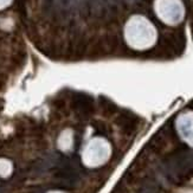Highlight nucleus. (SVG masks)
Returning a JSON list of instances; mask_svg holds the SVG:
<instances>
[{
  "label": "nucleus",
  "instance_id": "nucleus-1",
  "mask_svg": "<svg viewBox=\"0 0 193 193\" xmlns=\"http://www.w3.org/2000/svg\"><path fill=\"white\" fill-rule=\"evenodd\" d=\"M155 30L153 25L142 17H134L126 26V38L135 49H146L155 41Z\"/></svg>",
  "mask_w": 193,
  "mask_h": 193
},
{
  "label": "nucleus",
  "instance_id": "nucleus-2",
  "mask_svg": "<svg viewBox=\"0 0 193 193\" xmlns=\"http://www.w3.org/2000/svg\"><path fill=\"white\" fill-rule=\"evenodd\" d=\"M155 9L159 17L167 24H176L182 18L184 10L179 0H156Z\"/></svg>",
  "mask_w": 193,
  "mask_h": 193
},
{
  "label": "nucleus",
  "instance_id": "nucleus-3",
  "mask_svg": "<svg viewBox=\"0 0 193 193\" xmlns=\"http://www.w3.org/2000/svg\"><path fill=\"white\" fill-rule=\"evenodd\" d=\"M179 134L185 141L193 144V112H185L176 121Z\"/></svg>",
  "mask_w": 193,
  "mask_h": 193
},
{
  "label": "nucleus",
  "instance_id": "nucleus-4",
  "mask_svg": "<svg viewBox=\"0 0 193 193\" xmlns=\"http://www.w3.org/2000/svg\"><path fill=\"white\" fill-rule=\"evenodd\" d=\"M109 152V147L108 144L104 142L103 140H100V139H96L94 140L89 147H88V152H87V155L90 160H102V159H106L107 154Z\"/></svg>",
  "mask_w": 193,
  "mask_h": 193
}]
</instances>
